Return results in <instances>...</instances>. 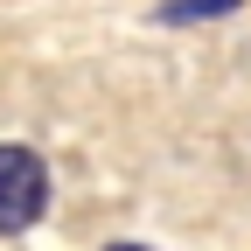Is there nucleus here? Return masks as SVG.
Listing matches in <instances>:
<instances>
[{"mask_svg":"<svg viewBox=\"0 0 251 251\" xmlns=\"http://www.w3.org/2000/svg\"><path fill=\"white\" fill-rule=\"evenodd\" d=\"M112 251H140V244H112Z\"/></svg>","mask_w":251,"mask_h":251,"instance_id":"7ed1b4c3","label":"nucleus"},{"mask_svg":"<svg viewBox=\"0 0 251 251\" xmlns=\"http://www.w3.org/2000/svg\"><path fill=\"white\" fill-rule=\"evenodd\" d=\"M237 0H168L161 21H209V14H230Z\"/></svg>","mask_w":251,"mask_h":251,"instance_id":"f03ea898","label":"nucleus"},{"mask_svg":"<svg viewBox=\"0 0 251 251\" xmlns=\"http://www.w3.org/2000/svg\"><path fill=\"white\" fill-rule=\"evenodd\" d=\"M42 202H49V168H42V153L0 147V237L28 230V224L42 216Z\"/></svg>","mask_w":251,"mask_h":251,"instance_id":"f257e3e1","label":"nucleus"}]
</instances>
